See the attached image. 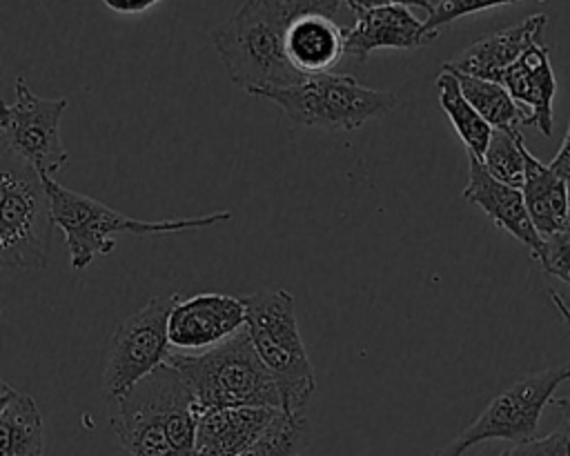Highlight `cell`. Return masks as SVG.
Segmentation results:
<instances>
[{
	"label": "cell",
	"mask_w": 570,
	"mask_h": 456,
	"mask_svg": "<svg viewBox=\"0 0 570 456\" xmlns=\"http://www.w3.org/2000/svg\"><path fill=\"white\" fill-rule=\"evenodd\" d=\"M178 298L180 294L154 296L145 307L116 325L102 369V394L107 400L125 394L156 367L167 363L171 351L167 323Z\"/></svg>",
	"instance_id": "obj_9"
},
{
	"label": "cell",
	"mask_w": 570,
	"mask_h": 456,
	"mask_svg": "<svg viewBox=\"0 0 570 456\" xmlns=\"http://www.w3.org/2000/svg\"><path fill=\"white\" fill-rule=\"evenodd\" d=\"M309 443V423L305 414H285L267 425V429L238 456H298Z\"/></svg>",
	"instance_id": "obj_22"
},
{
	"label": "cell",
	"mask_w": 570,
	"mask_h": 456,
	"mask_svg": "<svg viewBox=\"0 0 570 456\" xmlns=\"http://www.w3.org/2000/svg\"><path fill=\"white\" fill-rule=\"evenodd\" d=\"M107 403L111 429L131 456H196L198 409L169 363Z\"/></svg>",
	"instance_id": "obj_1"
},
{
	"label": "cell",
	"mask_w": 570,
	"mask_h": 456,
	"mask_svg": "<svg viewBox=\"0 0 570 456\" xmlns=\"http://www.w3.org/2000/svg\"><path fill=\"white\" fill-rule=\"evenodd\" d=\"M51 209L53 222L65 236V245L69 251V265L76 271H82L94 262L96 256H107L114 251L116 242L111 234H134V236H158V234H178L191 229H207L234 218L232 211H214L205 216L189 218H160V220H142L125 216L105 202L62 187L53 180V176H42Z\"/></svg>",
	"instance_id": "obj_4"
},
{
	"label": "cell",
	"mask_w": 570,
	"mask_h": 456,
	"mask_svg": "<svg viewBox=\"0 0 570 456\" xmlns=\"http://www.w3.org/2000/svg\"><path fill=\"white\" fill-rule=\"evenodd\" d=\"M285 51L303 76L330 73L345 56V29L323 13H298L285 31Z\"/></svg>",
	"instance_id": "obj_17"
},
{
	"label": "cell",
	"mask_w": 570,
	"mask_h": 456,
	"mask_svg": "<svg viewBox=\"0 0 570 456\" xmlns=\"http://www.w3.org/2000/svg\"><path fill=\"white\" fill-rule=\"evenodd\" d=\"M550 298H552V303H554V307H557L559 316L563 318V323H566V329H568V338H570V307H568L566 298H563L561 294H557L554 289H550ZM568 365H570V363H568Z\"/></svg>",
	"instance_id": "obj_31"
},
{
	"label": "cell",
	"mask_w": 570,
	"mask_h": 456,
	"mask_svg": "<svg viewBox=\"0 0 570 456\" xmlns=\"http://www.w3.org/2000/svg\"><path fill=\"white\" fill-rule=\"evenodd\" d=\"M517 105L525 111V127H537L543 136H552V100L557 80L546 44H532L503 76L501 82Z\"/></svg>",
	"instance_id": "obj_14"
},
{
	"label": "cell",
	"mask_w": 570,
	"mask_h": 456,
	"mask_svg": "<svg viewBox=\"0 0 570 456\" xmlns=\"http://www.w3.org/2000/svg\"><path fill=\"white\" fill-rule=\"evenodd\" d=\"M523 158L525 178L521 191L534 229L543 240L568 231V185L528 149Z\"/></svg>",
	"instance_id": "obj_18"
},
{
	"label": "cell",
	"mask_w": 570,
	"mask_h": 456,
	"mask_svg": "<svg viewBox=\"0 0 570 456\" xmlns=\"http://www.w3.org/2000/svg\"><path fill=\"white\" fill-rule=\"evenodd\" d=\"M292 20L285 0H243L212 31L214 49L238 89L254 96L267 87H292L307 76L287 60L285 31Z\"/></svg>",
	"instance_id": "obj_2"
},
{
	"label": "cell",
	"mask_w": 570,
	"mask_h": 456,
	"mask_svg": "<svg viewBox=\"0 0 570 456\" xmlns=\"http://www.w3.org/2000/svg\"><path fill=\"white\" fill-rule=\"evenodd\" d=\"M537 260L541 262L546 274L559 278L570 287V229L546 238Z\"/></svg>",
	"instance_id": "obj_26"
},
{
	"label": "cell",
	"mask_w": 570,
	"mask_h": 456,
	"mask_svg": "<svg viewBox=\"0 0 570 456\" xmlns=\"http://www.w3.org/2000/svg\"><path fill=\"white\" fill-rule=\"evenodd\" d=\"M521 0H439L434 4V11L428 16V20L423 22V31H421V40L423 44L432 42L441 27L470 16V13H479L485 9H494V7H503V4H514Z\"/></svg>",
	"instance_id": "obj_24"
},
{
	"label": "cell",
	"mask_w": 570,
	"mask_h": 456,
	"mask_svg": "<svg viewBox=\"0 0 570 456\" xmlns=\"http://www.w3.org/2000/svg\"><path fill=\"white\" fill-rule=\"evenodd\" d=\"M254 96L278 105L292 122L323 131H354L396 105L394 91L372 89L350 73L332 71L307 76L292 87L258 89Z\"/></svg>",
	"instance_id": "obj_6"
},
{
	"label": "cell",
	"mask_w": 570,
	"mask_h": 456,
	"mask_svg": "<svg viewBox=\"0 0 570 456\" xmlns=\"http://www.w3.org/2000/svg\"><path fill=\"white\" fill-rule=\"evenodd\" d=\"M436 89H439V105L448 120L452 122L456 136L465 145L470 156H476L479 160L483 158L490 138H492V127L481 118V113L468 102V98L461 91V85L456 76L448 69H441L436 78Z\"/></svg>",
	"instance_id": "obj_20"
},
{
	"label": "cell",
	"mask_w": 570,
	"mask_h": 456,
	"mask_svg": "<svg viewBox=\"0 0 570 456\" xmlns=\"http://www.w3.org/2000/svg\"><path fill=\"white\" fill-rule=\"evenodd\" d=\"M247 311L238 296L203 291L180 296L171 307L167 334L171 351L200 354L245 329Z\"/></svg>",
	"instance_id": "obj_11"
},
{
	"label": "cell",
	"mask_w": 570,
	"mask_h": 456,
	"mask_svg": "<svg viewBox=\"0 0 570 456\" xmlns=\"http://www.w3.org/2000/svg\"><path fill=\"white\" fill-rule=\"evenodd\" d=\"M247 311V336L276 380L285 414H305L316 389L303 336L296 323L294 296L281 287L258 289L240 296Z\"/></svg>",
	"instance_id": "obj_5"
},
{
	"label": "cell",
	"mask_w": 570,
	"mask_h": 456,
	"mask_svg": "<svg viewBox=\"0 0 570 456\" xmlns=\"http://www.w3.org/2000/svg\"><path fill=\"white\" fill-rule=\"evenodd\" d=\"M499 456H570V418L563 416L550 434L519 443Z\"/></svg>",
	"instance_id": "obj_25"
},
{
	"label": "cell",
	"mask_w": 570,
	"mask_h": 456,
	"mask_svg": "<svg viewBox=\"0 0 570 456\" xmlns=\"http://www.w3.org/2000/svg\"><path fill=\"white\" fill-rule=\"evenodd\" d=\"M13 89V102L2 107V149L24 160L42 176H56L69 160V153L60 138V118L69 100L42 98L33 93L22 76L16 78Z\"/></svg>",
	"instance_id": "obj_10"
},
{
	"label": "cell",
	"mask_w": 570,
	"mask_h": 456,
	"mask_svg": "<svg viewBox=\"0 0 570 456\" xmlns=\"http://www.w3.org/2000/svg\"><path fill=\"white\" fill-rule=\"evenodd\" d=\"M463 198L476 205L479 209H483L497 227L505 229L521 245H525L532 258H539L543 238L539 236V231L530 220L523 191L492 178L483 167V162L470 153H468V182L463 187Z\"/></svg>",
	"instance_id": "obj_13"
},
{
	"label": "cell",
	"mask_w": 570,
	"mask_h": 456,
	"mask_svg": "<svg viewBox=\"0 0 570 456\" xmlns=\"http://www.w3.org/2000/svg\"><path fill=\"white\" fill-rule=\"evenodd\" d=\"M343 2L345 0H285L292 18L298 13H323L332 18Z\"/></svg>",
	"instance_id": "obj_27"
},
{
	"label": "cell",
	"mask_w": 570,
	"mask_h": 456,
	"mask_svg": "<svg viewBox=\"0 0 570 456\" xmlns=\"http://www.w3.org/2000/svg\"><path fill=\"white\" fill-rule=\"evenodd\" d=\"M548 24L546 13H534L512 24L508 29L488 33L465 47L459 56L443 62V69L468 73L474 78L503 82L505 71L537 42H541V33Z\"/></svg>",
	"instance_id": "obj_12"
},
{
	"label": "cell",
	"mask_w": 570,
	"mask_h": 456,
	"mask_svg": "<svg viewBox=\"0 0 570 456\" xmlns=\"http://www.w3.org/2000/svg\"><path fill=\"white\" fill-rule=\"evenodd\" d=\"M568 229H570V185H568Z\"/></svg>",
	"instance_id": "obj_34"
},
{
	"label": "cell",
	"mask_w": 570,
	"mask_h": 456,
	"mask_svg": "<svg viewBox=\"0 0 570 456\" xmlns=\"http://www.w3.org/2000/svg\"><path fill=\"white\" fill-rule=\"evenodd\" d=\"M165 0H102V4L116 13H142Z\"/></svg>",
	"instance_id": "obj_29"
},
{
	"label": "cell",
	"mask_w": 570,
	"mask_h": 456,
	"mask_svg": "<svg viewBox=\"0 0 570 456\" xmlns=\"http://www.w3.org/2000/svg\"><path fill=\"white\" fill-rule=\"evenodd\" d=\"M523 151H525V145H523L521 129H514V131L494 129L481 162L492 178L521 189L525 178Z\"/></svg>",
	"instance_id": "obj_23"
},
{
	"label": "cell",
	"mask_w": 570,
	"mask_h": 456,
	"mask_svg": "<svg viewBox=\"0 0 570 456\" xmlns=\"http://www.w3.org/2000/svg\"><path fill=\"white\" fill-rule=\"evenodd\" d=\"M269 407L209 409L198 414L196 456H238L278 416Z\"/></svg>",
	"instance_id": "obj_15"
},
{
	"label": "cell",
	"mask_w": 570,
	"mask_h": 456,
	"mask_svg": "<svg viewBox=\"0 0 570 456\" xmlns=\"http://www.w3.org/2000/svg\"><path fill=\"white\" fill-rule=\"evenodd\" d=\"M563 380H570V365H557L519 376L434 456H463L470 447L490 438L510 440L514 445L532 440L537 436L543 407L552 403V394Z\"/></svg>",
	"instance_id": "obj_8"
},
{
	"label": "cell",
	"mask_w": 570,
	"mask_h": 456,
	"mask_svg": "<svg viewBox=\"0 0 570 456\" xmlns=\"http://www.w3.org/2000/svg\"><path fill=\"white\" fill-rule=\"evenodd\" d=\"M167 363L183 376L198 414L234 407L283 412L276 380L258 358L247 329L200 354L169 351Z\"/></svg>",
	"instance_id": "obj_3"
},
{
	"label": "cell",
	"mask_w": 570,
	"mask_h": 456,
	"mask_svg": "<svg viewBox=\"0 0 570 456\" xmlns=\"http://www.w3.org/2000/svg\"><path fill=\"white\" fill-rule=\"evenodd\" d=\"M550 169L566 182L570 185V122L561 142V149L557 151V156L550 160Z\"/></svg>",
	"instance_id": "obj_28"
},
{
	"label": "cell",
	"mask_w": 570,
	"mask_h": 456,
	"mask_svg": "<svg viewBox=\"0 0 570 456\" xmlns=\"http://www.w3.org/2000/svg\"><path fill=\"white\" fill-rule=\"evenodd\" d=\"M421 31L423 22L407 7L383 4L345 29V53L365 62L376 49H416L423 47Z\"/></svg>",
	"instance_id": "obj_16"
},
{
	"label": "cell",
	"mask_w": 570,
	"mask_h": 456,
	"mask_svg": "<svg viewBox=\"0 0 570 456\" xmlns=\"http://www.w3.org/2000/svg\"><path fill=\"white\" fill-rule=\"evenodd\" d=\"M345 4L350 7V11L356 13V18H361V16H365L367 11H372L376 7L390 4V0H345Z\"/></svg>",
	"instance_id": "obj_30"
},
{
	"label": "cell",
	"mask_w": 570,
	"mask_h": 456,
	"mask_svg": "<svg viewBox=\"0 0 570 456\" xmlns=\"http://www.w3.org/2000/svg\"><path fill=\"white\" fill-rule=\"evenodd\" d=\"M452 73L456 76L468 102L481 113V118L492 129L514 131L525 127V111L517 105V100L510 96V91L501 82H492V80H483V78H474L456 71Z\"/></svg>",
	"instance_id": "obj_21"
},
{
	"label": "cell",
	"mask_w": 570,
	"mask_h": 456,
	"mask_svg": "<svg viewBox=\"0 0 570 456\" xmlns=\"http://www.w3.org/2000/svg\"><path fill=\"white\" fill-rule=\"evenodd\" d=\"M0 262L2 269H42L53 229L51 198L38 169L7 149L0 153Z\"/></svg>",
	"instance_id": "obj_7"
},
{
	"label": "cell",
	"mask_w": 570,
	"mask_h": 456,
	"mask_svg": "<svg viewBox=\"0 0 570 456\" xmlns=\"http://www.w3.org/2000/svg\"><path fill=\"white\" fill-rule=\"evenodd\" d=\"M42 454H45L42 416L33 396L2 383L0 456H42Z\"/></svg>",
	"instance_id": "obj_19"
},
{
	"label": "cell",
	"mask_w": 570,
	"mask_h": 456,
	"mask_svg": "<svg viewBox=\"0 0 570 456\" xmlns=\"http://www.w3.org/2000/svg\"><path fill=\"white\" fill-rule=\"evenodd\" d=\"M552 403L563 412L566 418H570V398H554Z\"/></svg>",
	"instance_id": "obj_33"
},
{
	"label": "cell",
	"mask_w": 570,
	"mask_h": 456,
	"mask_svg": "<svg viewBox=\"0 0 570 456\" xmlns=\"http://www.w3.org/2000/svg\"><path fill=\"white\" fill-rule=\"evenodd\" d=\"M390 4H401V7H416V9H423L428 11V16L434 11V4L430 0H390Z\"/></svg>",
	"instance_id": "obj_32"
}]
</instances>
